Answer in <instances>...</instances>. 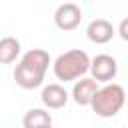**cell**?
Segmentation results:
<instances>
[{"label": "cell", "mask_w": 128, "mask_h": 128, "mask_svg": "<svg viewBox=\"0 0 128 128\" xmlns=\"http://www.w3.org/2000/svg\"><path fill=\"white\" fill-rule=\"evenodd\" d=\"M46 128H52V126H46Z\"/></svg>", "instance_id": "obj_12"}, {"label": "cell", "mask_w": 128, "mask_h": 128, "mask_svg": "<svg viewBox=\"0 0 128 128\" xmlns=\"http://www.w3.org/2000/svg\"><path fill=\"white\" fill-rule=\"evenodd\" d=\"M126 104V92L120 84H106L102 86L92 102V110L100 118H112L116 116Z\"/></svg>", "instance_id": "obj_3"}, {"label": "cell", "mask_w": 128, "mask_h": 128, "mask_svg": "<svg viewBox=\"0 0 128 128\" xmlns=\"http://www.w3.org/2000/svg\"><path fill=\"white\" fill-rule=\"evenodd\" d=\"M80 22H82V10L74 2H64L54 12V24L64 32H70V30L78 28Z\"/></svg>", "instance_id": "obj_4"}, {"label": "cell", "mask_w": 128, "mask_h": 128, "mask_svg": "<svg viewBox=\"0 0 128 128\" xmlns=\"http://www.w3.org/2000/svg\"><path fill=\"white\" fill-rule=\"evenodd\" d=\"M22 126L24 128H46V126H52V116L42 108H32L24 114Z\"/></svg>", "instance_id": "obj_9"}, {"label": "cell", "mask_w": 128, "mask_h": 128, "mask_svg": "<svg viewBox=\"0 0 128 128\" xmlns=\"http://www.w3.org/2000/svg\"><path fill=\"white\" fill-rule=\"evenodd\" d=\"M98 90L100 88L94 78H80V80H76V84L72 88V100L78 106H92Z\"/></svg>", "instance_id": "obj_6"}, {"label": "cell", "mask_w": 128, "mask_h": 128, "mask_svg": "<svg viewBox=\"0 0 128 128\" xmlns=\"http://www.w3.org/2000/svg\"><path fill=\"white\" fill-rule=\"evenodd\" d=\"M118 34H120L122 40L128 42V18H124V20L120 22V26H118Z\"/></svg>", "instance_id": "obj_11"}, {"label": "cell", "mask_w": 128, "mask_h": 128, "mask_svg": "<svg viewBox=\"0 0 128 128\" xmlns=\"http://www.w3.org/2000/svg\"><path fill=\"white\" fill-rule=\"evenodd\" d=\"M50 64V54L42 48H32L28 50L22 60L18 62V66L14 68V80L20 88L24 90H32L38 88L44 82V74L48 70Z\"/></svg>", "instance_id": "obj_1"}, {"label": "cell", "mask_w": 128, "mask_h": 128, "mask_svg": "<svg viewBox=\"0 0 128 128\" xmlns=\"http://www.w3.org/2000/svg\"><path fill=\"white\" fill-rule=\"evenodd\" d=\"M114 34H116L114 26H112L108 20H104V18L92 20V22L88 24V28H86V36H88V40L94 42V44H106V42H110V40L114 38Z\"/></svg>", "instance_id": "obj_7"}, {"label": "cell", "mask_w": 128, "mask_h": 128, "mask_svg": "<svg viewBox=\"0 0 128 128\" xmlns=\"http://www.w3.org/2000/svg\"><path fill=\"white\" fill-rule=\"evenodd\" d=\"M90 64H92V60L88 58V54L80 48H74V50L60 54L54 60L52 68H54V76L58 80L72 82V80L84 78V74L90 70Z\"/></svg>", "instance_id": "obj_2"}, {"label": "cell", "mask_w": 128, "mask_h": 128, "mask_svg": "<svg viewBox=\"0 0 128 128\" xmlns=\"http://www.w3.org/2000/svg\"><path fill=\"white\" fill-rule=\"evenodd\" d=\"M90 72H92V78L96 82L110 84V80H114V76L118 72V64H116V60L110 54H98V56L92 58Z\"/></svg>", "instance_id": "obj_5"}, {"label": "cell", "mask_w": 128, "mask_h": 128, "mask_svg": "<svg viewBox=\"0 0 128 128\" xmlns=\"http://www.w3.org/2000/svg\"><path fill=\"white\" fill-rule=\"evenodd\" d=\"M20 56V42L14 36H4L0 40V62L10 64Z\"/></svg>", "instance_id": "obj_10"}, {"label": "cell", "mask_w": 128, "mask_h": 128, "mask_svg": "<svg viewBox=\"0 0 128 128\" xmlns=\"http://www.w3.org/2000/svg\"><path fill=\"white\" fill-rule=\"evenodd\" d=\"M42 104L50 110H58V108H64L66 102H68V92L64 90V86L60 84H48L42 88Z\"/></svg>", "instance_id": "obj_8"}]
</instances>
